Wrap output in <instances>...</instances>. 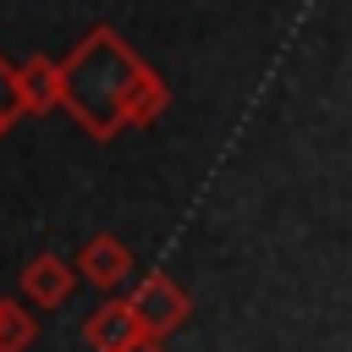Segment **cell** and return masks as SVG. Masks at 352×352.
<instances>
[{
  "label": "cell",
  "instance_id": "obj_7",
  "mask_svg": "<svg viewBox=\"0 0 352 352\" xmlns=\"http://www.w3.org/2000/svg\"><path fill=\"white\" fill-rule=\"evenodd\" d=\"M16 99H22V116H50L55 110V60H44V55L16 60Z\"/></svg>",
  "mask_w": 352,
  "mask_h": 352
},
{
  "label": "cell",
  "instance_id": "obj_4",
  "mask_svg": "<svg viewBox=\"0 0 352 352\" xmlns=\"http://www.w3.org/2000/svg\"><path fill=\"white\" fill-rule=\"evenodd\" d=\"M77 292V270H72V258H60V253H38V258H28L22 264V302L28 308H60L66 297Z\"/></svg>",
  "mask_w": 352,
  "mask_h": 352
},
{
  "label": "cell",
  "instance_id": "obj_8",
  "mask_svg": "<svg viewBox=\"0 0 352 352\" xmlns=\"http://www.w3.org/2000/svg\"><path fill=\"white\" fill-rule=\"evenodd\" d=\"M33 336H38V319L28 314V302L0 297V352H28Z\"/></svg>",
  "mask_w": 352,
  "mask_h": 352
},
{
  "label": "cell",
  "instance_id": "obj_5",
  "mask_svg": "<svg viewBox=\"0 0 352 352\" xmlns=\"http://www.w3.org/2000/svg\"><path fill=\"white\" fill-rule=\"evenodd\" d=\"M143 330H138V319H132V302L126 297H104L88 319H82V341H88V352H116V346H126V341H138Z\"/></svg>",
  "mask_w": 352,
  "mask_h": 352
},
{
  "label": "cell",
  "instance_id": "obj_2",
  "mask_svg": "<svg viewBox=\"0 0 352 352\" xmlns=\"http://www.w3.org/2000/svg\"><path fill=\"white\" fill-rule=\"evenodd\" d=\"M126 302H132L138 330H143V336H160V341H165V336H176V330L192 319V297H187L165 270H148V275L132 286V297H126Z\"/></svg>",
  "mask_w": 352,
  "mask_h": 352
},
{
  "label": "cell",
  "instance_id": "obj_1",
  "mask_svg": "<svg viewBox=\"0 0 352 352\" xmlns=\"http://www.w3.org/2000/svg\"><path fill=\"white\" fill-rule=\"evenodd\" d=\"M138 72H143V55L116 28L99 22L55 60V110H66L88 138L110 143L121 132V104Z\"/></svg>",
  "mask_w": 352,
  "mask_h": 352
},
{
  "label": "cell",
  "instance_id": "obj_6",
  "mask_svg": "<svg viewBox=\"0 0 352 352\" xmlns=\"http://www.w3.org/2000/svg\"><path fill=\"white\" fill-rule=\"evenodd\" d=\"M165 104H170V88H165V77L143 60V72H138V77H132V88H126L121 126H154V121L165 116Z\"/></svg>",
  "mask_w": 352,
  "mask_h": 352
},
{
  "label": "cell",
  "instance_id": "obj_3",
  "mask_svg": "<svg viewBox=\"0 0 352 352\" xmlns=\"http://www.w3.org/2000/svg\"><path fill=\"white\" fill-rule=\"evenodd\" d=\"M72 270H77V280H88L99 292H121L132 280V253H126V242L116 231H99L72 253Z\"/></svg>",
  "mask_w": 352,
  "mask_h": 352
},
{
  "label": "cell",
  "instance_id": "obj_9",
  "mask_svg": "<svg viewBox=\"0 0 352 352\" xmlns=\"http://www.w3.org/2000/svg\"><path fill=\"white\" fill-rule=\"evenodd\" d=\"M22 116V99H16V60L0 55V126L11 132V121Z\"/></svg>",
  "mask_w": 352,
  "mask_h": 352
},
{
  "label": "cell",
  "instance_id": "obj_10",
  "mask_svg": "<svg viewBox=\"0 0 352 352\" xmlns=\"http://www.w3.org/2000/svg\"><path fill=\"white\" fill-rule=\"evenodd\" d=\"M116 352H165V341H160V336H138V341H126V346H116Z\"/></svg>",
  "mask_w": 352,
  "mask_h": 352
},
{
  "label": "cell",
  "instance_id": "obj_11",
  "mask_svg": "<svg viewBox=\"0 0 352 352\" xmlns=\"http://www.w3.org/2000/svg\"><path fill=\"white\" fill-rule=\"evenodd\" d=\"M0 138H6V126H0Z\"/></svg>",
  "mask_w": 352,
  "mask_h": 352
}]
</instances>
